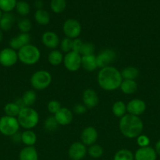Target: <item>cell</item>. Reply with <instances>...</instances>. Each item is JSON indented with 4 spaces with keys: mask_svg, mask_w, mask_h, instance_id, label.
I'll return each instance as SVG.
<instances>
[{
    "mask_svg": "<svg viewBox=\"0 0 160 160\" xmlns=\"http://www.w3.org/2000/svg\"><path fill=\"white\" fill-rule=\"evenodd\" d=\"M136 143H137L138 146H139L140 148L149 146L150 139H149V138L147 137V135H144V134H141V135H139L136 138Z\"/></svg>",
    "mask_w": 160,
    "mask_h": 160,
    "instance_id": "39",
    "label": "cell"
},
{
    "mask_svg": "<svg viewBox=\"0 0 160 160\" xmlns=\"http://www.w3.org/2000/svg\"><path fill=\"white\" fill-rule=\"evenodd\" d=\"M35 6L38 9H42V7L43 6V2H42V0H36V1L35 2Z\"/></svg>",
    "mask_w": 160,
    "mask_h": 160,
    "instance_id": "45",
    "label": "cell"
},
{
    "mask_svg": "<svg viewBox=\"0 0 160 160\" xmlns=\"http://www.w3.org/2000/svg\"><path fill=\"white\" fill-rule=\"evenodd\" d=\"M9 46L13 50H19L20 48H21L23 47V45L21 44V42H20V40L18 39L17 36L13 38L10 41H9Z\"/></svg>",
    "mask_w": 160,
    "mask_h": 160,
    "instance_id": "40",
    "label": "cell"
},
{
    "mask_svg": "<svg viewBox=\"0 0 160 160\" xmlns=\"http://www.w3.org/2000/svg\"><path fill=\"white\" fill-rule=\"evenodd\" d=\"M157 153L150 146L139 148L134 154V160H156Z\"/></svg>",
    "mask_w": 160,
    "mask_h": 160,
    "instance_id": "16",
    "label": "cell"
},
{
    "mask_svg": "<svg viewBox=\"0 0 160 160\" xmlns=\"http://www.w3.org/2000/svg\"><path fill=\"white\" fill-rule=\"evenodd\" d=\"M63 31L66 38L71 39L78 38L82 32V26L75 19H67L63 24Z\"/></svg>",
    "mask_w": 160,
    "mask_h": 160,
    "instance_id": "7",
    "label": "cell"
},
{
    "mask_svg": "<svg viewBox=\"0 0 160 160\" xmlns=\"http://www.w3.org/2000/svg\"><path fill=\"white\" fill-rule=\"evenodd\" d=\"M72 44H73V39L64 38L60 42V47H61V52L67 53L72 51Z\"/></svg>",
    "mask_w": 160,
    "mask_h": 160,
    "instance_id": "37",
    "label": "cell"
},
{
    "mask_svg": "<svg viewBox=\"0 0 160 160\" xmlns=\"http://www.w3.org/2000/svg\"><path fill=\"white\" fill-rule=\"evenodd\" d=\"M18 59L27 66H32L37 63L41 57L40 50L35 45L28 44L17 52Z\"/></svg>",
    "mask_w": 160,
    "mask_h": 160,
    "instance_id": "4",
    "label": "cell"
},
{
    "mask_svg": "<svg viewBox=\"0 0 160 160\" xmlns=\"http://www.w3.org/2000/svg\"><path fill=\"white\" fill-rule=\"evenodd\" d=\"M87 110V108L84 106L83 104H76L73 107V112L75 113L78 114V115H82V114H84L86 112Z\"/></svg>",
    "mask_w": 160,
    "mask_h": 160,
    "instance_id": "43",
    "label": "cell"
},
{
    "mask_svg": "<svg viewBox=\"0 0 160 160\" xmlns=\"http://www.w3.org/2000/svg\"><path fill=\"white\" fill-rule=\"evenodd\" d=\"M97 57V67L99 68H104L110 66V64L115 62L116 59L117 55L115 50L111 49V48H106L99 52Z\"/></svg>",
    "mask_w": 160,
    "mask_h": 160,
    "instance_id": "9",
    "label": "cell"
},
{
    "mask_svg": "<svg viewBox=\"0 0 160 160\" xmlns=\"http://www.w3.org/2000/svg\"><path fill=\"white\" fill-rule=\"evenodd\" d=\"M3 31H2V30L0 29V42H2V40H3Z\"/></svg>",
    "mask_w": 160,
    "mask_h": 160,
    "instance_id": "47",
    "label": "cell"
},
{
    "mask_svg": "<svg viewBox=\"0 0 160 160\" xmlns=\"http://www.w3.org/2000/svg\"><path fill=\"white\" fill-rule=\"evenodd\" d=\"M20 160H39L37 150L34 146H26L22 148L19 154Z\"/></svg>",
    "mask_w": 160,
    "mask_h": 160,
    "instance_id": "19",
    "label": "cell"
},
{
    "mask_svg": "<svg viewBox=\"0 0 160 160\" xmlns=\"http://www.w3.org/2000/svg\"><path fill=\"white\" fill-rule=\"evenodd\" d=\"M64 67L70 72H75L82 67V56L78 52L71 51L64 56Z\"/></svg>",
    "mask_w": 160,
    "mask_h": 160,
    "instance_id": "8",
    "label": "cell"
},
{
    "mask_svg": "<svg viewBox=\"0 0 160 160\" xmlns=\"http://www.w3.org/2000/svg\"><path fill=\"white\" fill-rule=\"evenodd\" d=\"M82 67L88 72H92L98 68L97 57L94 54L82 56Z\"/></svg>",
    "mask_w": 160,
    "mask_h": 160,
    "instance_id": "18",
    "label": "cell"
},
{
    "mask_svg": "<svg viewBox=\"0 0 160 160\" xmlns=\"http://www.w3.org/2000/svg\"><path fill=\"white\" fill-rule=\"evenodd\" d=\"M87 153L89 156L93 159H98L101 157L102 155L104 154V148L100 145L94 144V145H90L87 149Z\"/></svg>",
    "mask_w": 160,
    "mask_h": 160,
    "instance_id": "32",
    "label": "cell"
},
{
    "mask_svg": "<svg viewBox=\"0 0 160 160\" xmlns=\"http://www.w3.org/2000/svg\"><path fill=\"white\" fill-rule=\"evenodd\" d=\"M68 156L72 160H82L87 153V148L83 143L76 142L72 143L68 148Z\"/></svg>",
    "mask_w": 160,
    "mask_h": 160,
    "instance_id": "11",
    "label": "cell"
},
{
    "mask_svg": "<svg viewBox=\"0 0 160 160\" xmlns=\"http://www.w3.org/2000/svg\"><path fill=\"white\" fill-rule=\"evenodd\" d=\"M42 42L47 48L55 49L60 45V38L53 31H46L42 35Z\"/></svg>",
    "mask_w": 160,
    "mask_h": 160,
    "instance_id": "17",
    "label": "cell"
},
{
    "mask_svg": "<svg viewBox=\"0 0 160 160\" xmlns=\"http://www.w3.org/2000/svg\"><path fill=\"white\" fill-rule=\"evenodd\" d=\"M15 22V17L10 12H5L0 20V29L3 31H8L13 28Z\"/></svg>",
    "mask_w": 160,
    "mask_h": 160,
    "instance_id": "21",
    "label": "cell"
},
{
    "mask_svg": "<svg viewBox=\"0 0 160 160\" xmlns=\"http://www.w3.org/2000/svg\"><path fill=\"white\" fill-rule=\"evenodd\" d=\"M18 55L15 50L6 48L0 52V64L3 67H9L17 63Z\"/></svg>",
    "mask_w": 160,
    "mask_h": 160,
    "instance_id": "10",
    "label": "cell"
},
{
    "mask_svg": "<svg viewBox=\"0 0 160 160\" xmlns=\"http://www.w3.org/2000/svg\"><path fill=\"white\" fill-rule=\"evenodd\" d=\"M113 160H134V155L127 148H122L116 152Z\"/></svg>",
    "mask_w": 160,
    "mask_h": 160,
    "instance_id": "28",
    "label": "cell"
},
{
    "mask_svg": "<svg viewBox=\"0 0 160 160\" xmlns=\"http://www.w3.org/2000/svg\"><path fill=\"white\" fill-rule=\"evenodd\" d=\"M122 80L121 72L111 66L101 68L97 75L99 86L107 92H111L119 88Z\"/></svg>",
    "mask_w": 160,
    "mask_h": 160,
    "instance_id": "1",
    "label": "cell"
},
{
    "mask_svg": "<svg viewBox=\"0 0 160 160\" xmlns=\"http://www.w3.org/2000/svg\"><path fill=\"white\" fill-rule=\"evenodd\" d=\"M126 110L129 114L139 117L145 112L146 103L142 99L134 98L126 104Z\"/></svg>",
    "mask_w": 160,
    "mask_h": 160,
    "instance_id": "13",
    "label": "cell"
},
{
    "mask_svg": "<svg viewBox=\"0 0 160 160\" xmlns=\"http://www.w3.org/2000/svg\"><path fill=\"white\" fill-rule=\"evenodd\" d=\"M140 72L136 67L130 66L126 67L121 71V75L123 80H136L139 77Z\"/></svg>",
    "mask_w": 160,
    "mask_h": 160,
    "instance_id": "24",
    "label": "cell"
},
{
    "mask_svg": "<svg viewBox=\"0 0 160 160\" xmlns=\"http://www.w3.org/2000/svg\"><path fill=\"white\" fill-rule=\"evenodd\" d=\"M21 98L25 106H27V107H31V106H33L35 103L37 95H36V93L35 91L28 90L24 93Z\"/></svg>",
    "mask_w": 160,
    "mask_h": 160,
    "instance_id": "27",
    "label": "cell"
},
{
    "mask_svg": "<svg viewBox=\"0 0 160 160\" xmlns=\"http://www.w3.org/2000/svg\"><path fill=\"white\" fill-rule=\"evenodd\" d=\"M137 83L134 80H122L120 84V90L125 95L134 94L137 90Z\"/></svg>",
    "mask_w": 160,
    "mask_h": 160,
    "instance_id": "20",
    "label": "cell"
},
{
    "mask_svg": "<svg viewBox=\"0 0 160 160\" xmlns=\"http://www.w3.org/2000/svg\"><path fill=\"white\" fill-rule=\"evenodd\" d=\"M83 45V42L80 38H75L73 39V44H72V51L75 52H80L82 46Z\"/></svg>",
    "mask_w": 160,
    "mask_h": 160,
    "instance_id": "42",
    "label": "cell"
},
{
    "mask_svg": "<svg viewBox=\"0 0 160 160\" xmlns=\"http://www.w3.org/2000/svg\"><path fill=\"white\" fill-rule=\"evenodd\" d=\"M17 38L20 40V42H21L23 46L28 45L31 42V35L28 33H20V34L17 35Z\"/></svg>",
    "mask_w": 160,
    "mask_h": 160,
    "instance_id": "41",
    "label": "cell"
},
{
    "mask_svg": "<svg viewBox=\"0 0 160 160\" xmlns=\"http://www.w3.org/2000/svg\"><path fill=\"white\" fill-rule=\"evenodd\" d=\"M95 51V45L90 42H83V45L80 50L79 54L83 56H89L93 54Z\"/></svg>",
    "mask_w": 160,
    "mask_h": 160,
    "instance_id": "36",
    "label": "cell"
},
{
    "mask_svg": "<svg viewBox=\"0 0 160 160\" xmlns=\"http://www.w3.org/2000/svg\"><path fill=\"white\" fill-rule=\"evenodd\" d=\"M17 0H0V9L5 12H10L15 9Z\"/></svg>",
    "mask_w": 160,
    "mask_h": 160,
    "instance_id": "34",
    "label": "cell"
},
{
    "mask_svg": "<svg viewBox=\"0 0 160 160\" xmlns=\"http://www.w3.org/2000/svg\"><path fill=\"white\" fill-rule=\"evenodd\" d=\"M34 18L38 24L42 26L47 25L50 21V13L43 9H37L34 14Z\"/></svg>",
    "mask_w": 160,
    "mask_h": 160,
    "instance_id": "22",
    "label": "cell"
},
{
    "mask_svg": "<svg viewBox=\"0 0 160 160\" xmlns=\"http://www.w3.org/2000/svg\"><path fill=\"white\" fill-rule=\"evenodd\" d=\"M51 82L52 76L50 72L42 70L35 72L30 79L31 87L38 91L45 90L50 85Z\"/></svg>",
    "mask_w": 160,
    "mask_h": 160,
    "instance_id": "5",
    "label": "cell"
},
{
    "mask_svg": "<svg viewBox=\"0 0 160 160\" xmlns=\"http://www.w3.org/2000/svg\"><path fill=\"white\" fill-rule=\"evenodd\" d=\"M17 27L21 33H29L32 28V24L29 19L21 18L17 22Z\"/></svg>",
    "mask_w": 160,
    "mask_h": 160,
    "instance_id": "35",
    "label": "cell"
},
{
    "mask_svg": "<svg viewBox=\"0 0 160 160\" xmlns=\"http://www.w3.org/2000/svg\"><path fill=\"white\" fill-rule=\"evenodd\" d=\"M20 124L17 117L4 116L0 119V132L3 135L11 136L18 132Z\"/></svg>",
    "mask_w": 160,
    "mask_h": 160,
    "instance_id": "6",
    "label": "cell"
},
{
    "mask_svg": "<svg viewBox=\"0 0 160 160\" xmlns=\"http://www.w3.org/2000/svg\"><path fill=\"white\" fill-rule=\"evenodd\" d=\"M12 138V140L15 143H18V142H21V134L19 132H17L16 134H14L13 135L11 136Z\"/></svg>",
    "mask_w": 160,
    "mask_h": 160,
    "instance_id": "44",
    "label": "cell"
},
{
    "mask_svg": "<svg viewBox=\"0 0 160 160\" xmlns=\"http://www.w3.org/2000/svg\"><path fill=\"white\" fill-rule=\"evenodd\" d=\"M2 17H3V12H2V10L0 9V20H1Z\"/></svg>",
    "mask_w": 160,
    "mask_h": 160,
    "instance_id": "48",
    "label": "cell"
},
{
    "mask_svg": "<svg viewBox=\"0 0 160 160\" xmlns=\"http://www.w3.org/2000/svg\"><path fill=\"white\" fill-rule=\"evenodd\" d=\"M111 111L116 117L121 118L126 114V104L122 101L115 102L111 107Z\"/></svg>",
    "mask_w": 160,
    "mask_h": 160,
    "instance_id": "26",
    "label": "cell"
},
{
    "mask_svg": "<svg viewBox=\"0 0 160 160\" xmlns=\"http://www.w3.org/2000/svg\"><path fill=\"white\" fill-rule=\"evenodd\" d=\"M155 150L156 152L157 155H159L160 156V140L158 141L155 144Z\"/></svg>",
    "mask_w": 160,
    "mask_h": 160,
    "instance_id": "46",
    "label": "cell"
},
{
    "mask_svg": "<svg viewBox=\"0 0 160 160\" xmlns=\"http://www.w3.org/2000/svg\"><path fill=\"white\" fill-rule=\"evenodd\" d=\"M61 107H62V106H61V102H58L57 100L55 99L51 100V101L49 102L48 104H47V109H48V111L50 113L53 114V115H54Z\"/></svg>",
    "mask_w": 160,
    "mask_h": 160,
    "instance_id": "38",
    "label": "cell"
},
{
    "mask_svg": "<svg viewBox=\"0 0 160 160\" xmlns=\"http://www.w3.org/2000/svg\"><path fill=\"white\" fill-rule=\"evenodd\" d=\"M58 126H59V124L56 122L54 116L48 117L44 122V128L47 132H53V131H56Z\"/></svg>",
    "mask_w": 160,
    "mask_h": 160,
    "instance_id": "31",
    "label": "cell"
},
{
    "mask_svg": "<svg viewBox=\"0 0 160 160\" xmlns=\"http://www.w3.org/2000/svg\"><path fill=\"white\" fill-rule=\"evenodd\" d=\"M83 105L87 109H93L99 103V96L97 92L91 88H87L83 94Z\"/></svg>",
    "mask_w": 160,
    "mask_h": 160,
    "instance_id": "15",
    "label": "cell"
},
{
    "mask_svg": "<svg viewBox=\"0 0 160 160\" xmlns=\"http://www.w3.org/2000/svg\"><path fill=\"white\" fill-rule=\"evenodd\" d=\"M119 127L124 137L133 139L141 135L144 129V123L139 117L127 113L120 118Z\"/></svg>",
    "mask_w": 160,
    "mask_h": 160,
    "instance_id": "2",
    "label": "cell"
},
{
    "mask_svg": "<svg viewBox=\"0 0 160 160\" xmlns=\"http://www.w3.org/2000/svg\"><path fill=\"white\" fill-rule=\"evenodd\" d=\"M17 118L20 127L25 130H31L35 128L39 121V116L37 111L33 108L27 106L20 109Z\"/></svg>",
    "mask_w": 160,
    "mask_h": 160,
    "instance_id": "3",
    "label": "cell"
},
{
    "mask_svg": "<svg viewBox=\"0 0 160 160\" xmlns=\"http://www.w3.org/2000/svg\"><path fill=\"white\" fill-rule=\"evenodd\" d=\"M20 109H21L15 102L8 103V104L6 105V106L4 108V111L6 112V116L13 117H17Z\"/></svg>",
    "mask_w": 160,
    "mask_h": 160,
    "instance_id": "30",
    "label": "cell"
},
{
    "mask_svg": "<svg viewBox=\"0 0 160 160\" xmlns=\"http://www.w3.org/2000/svg\"><path fill=\"white\" fill-rule=\"evenodd\" d=\"M64 60V55L62 52L57 49H53L49 53L48 62L52 66H59Z\"/></svg>",
    "mask_w": 160,
    "mask_h": 160,
    "instance_id": "25",
    "label": "cell"
},
{
    "mask_svg": "<svg viewBox=\"0 0 160 160\" xmlns=\"http://www.w3.org/2000/svg\"><path fill=\"white\" fill-rule=\"evenodd\" d=\"M37 142V135L31 130H25L21 133V142L26 146H34Z\"/></svg>",
    "mask_w": 160,
    "mask_h": 160,
    "instance_id": "23",
    "label": "cell"
},
{
    "mask_svg": "<svg viewBox=\"0 0 160 160\" xmlns=\"http://www.w3.org/2000/svg\"><path fill=\"white\" fill-rule=\"evenodd\" d=\"M67 6L66 0H51L50 2V8L52 11L55 13H61L64 12Z\"/></svg>",
    "mask_w": 160,
    "mask_h": 160,
    "instance_id": "29",
    "label": "cell"
},
{
    "mask_svg": "<svg viewBox=\"0 0 160 160\" xmlns=\"http://www.w3.org/2000/svg\"><path fill=\"white\" fill-rule=\"evenodd\" d=\"M80 138H81L82 143L84 144L86 146H90V145H94L97 141L98 132L93 127H87L82 131Z\"/></svg>",
    "mask_w": 160,
    "mask_h": 160,
    "instance_id": "12",
    "label": "cell"
},
{
    "mask_svg": "<svg viewBox=\"0 0 160 160\" xmlns=\"http://www.w3.org/2000/svg\"><path fill=\"white\" fill-rule=\"evenodd\" d=\"M54 117L58 124L61 126H67L73 120V112L66 107H61L54 114Z\"/></svg>",
    "mask_w": 160,
    "mask_h": 160,
    "instance_id": "14",
    "label": "cell"
},
{
    "mask_svg": "<svg viewBox=\"0 0 160 160\" xmlns=\"http://www.w3.org/2000/svg\"><path fill=\"white\" fill-rule=\"evenodd\" d=\"M17 12L22 17L28 15L30 12V5L25 1H18L15 7Z\"/></svg>",
    "mask_w": 160,
    "mask_h": 160,
    "instance_id": "33",
    "label": "cell"
}]
</instances>
